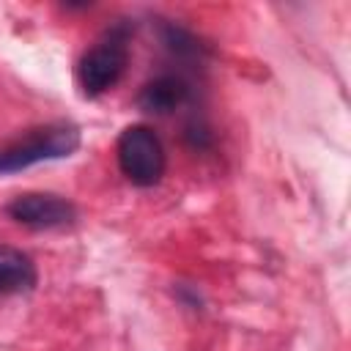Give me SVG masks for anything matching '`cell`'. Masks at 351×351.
Wrapping results in <instances>:
<instances>
[{
    "label": "cell",
    "instance_id": "obj_3",
    "mask_svg": "<svg viewBox=\"0 0 351 351\" xmlns=\"http://www.w3.org/2000/svg\"><path fill=\"white\" fill-rule=\"evenodd\" d=\"M129 63V44L126 30L112 27L101 41H96L77 66V82L88 99H96L118 85Z\"/></svg>",
    "mask_w": 351,
    "mask_h": 351
},
{
    "label": "cell",
    "instance_id": "obj_6",
    "mask_svg": "<svg viewBox=\"0 0 351 351\" xmlns=\"http://www.w3.org/2000/svg\"><path fill=\"white\" fill-rule=\"evenodd\" d=\"M38 274H36V263L30 261L27 252L0 244V296H11V293H27L33 291Z\"/></svg>",
    "mask_w": 351,
    "mask_h": 351
},
{
    "label": "cell",
    "instance_id": "obj_7",
    "mask_svg": "<svg viewBox=\"0 0 351 351\" xmlns=\"http://www.w3.org/2000/svg\"><path fill=\"white\" fill-rule=\"evenodd\" d=\"M162 41H165V47H167L170 52H176L178 58H195V55H200V44L195 41V36H189L186 30H181V27H176V25H167V27L162 30Z\"/></svg>",
    "mask_w": 351,
    "mask_h": 351
},
{
    "label": "cell",
    "instance_id": "obj_1",
    "mask_svg": "<svg viewBox=\"0 0 351 351\" xmlns=\"http://www.w3.org/2000/svg\"><path fill=\"white\" fill-rule=\"evenodd\" d=\"M80 148V129L74 123H49L27 132L25 137L0 145V176L27 170L38 162L71 156Z\"/></svg>",
    "mask_w": 351,
    "mask_h": 351
},
{
    "label": "cell",
    "instance_id": "obj_2",
    "mask_svg": "<svg viewBox=\"0 0 351 351\" xmlns=\"http://www.w3.org/2000/svg\"><path fill=\"white\" fill-rule=\"evenodd\" d=\"M118 167L134 186H154L165 176V148L159 134L145 123H132L121 132L115 145Z\"/></svg>",
    "mask_w": 351,
    "mask_h": 351
},
{
    "label": "cell",
    "instance_id": "obj_8",
    "mask_svg": "<svg viewBox=\"0 0 351 351\" xmlns=\"http://www.w3.org/2000/svg\"><path fill=\"white\" fill-rule=\"evenodd\" d=\"M184 137H186V143L192 148H206L211 143V134H208V129L203 123H189L186 132H184Z\"/></svg>",
    "mask_w": 351,
    "mask_h": 351
},
{
    "label": "cell",
    "instance_id": "obj_4",
    "mask_svg": "<svg viewBox=\"0 0 351 351\" xmlns=\"http://www.w3.org/2000/svg\"><path fill=\"white\" fill-rule=\"evenodd\" d=\"M5 214L25 228L49 230V228H63L74 222L77 208L71 200L52 195V192H25V195H16L5 206Z\"/></svg>",
    "mask_w": 351,
    "mask_h": 351
},
{
    "label": "cell",
    "instance_id": "obj_5",
    "mask_svg": "<svg viewBox=\"0 0 351 351\" xmlns=\"http://www.w3.org/2000/svg\"><path fill=\"white\" fill-rule=\"evenodd\" d=\"M186 99H189V85L184 77L159 74L143 85V90L137 96V107L145 112H154V115H167V112L178 110Z\"/></svg>",
    "mask_w": 351,
    "mask_h": 351
}]
</instances>
